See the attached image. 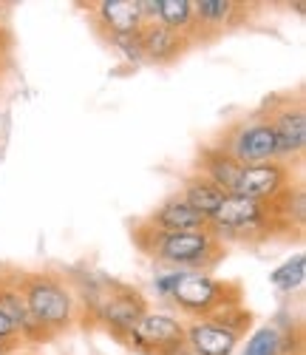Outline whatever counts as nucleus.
Masks as SVG:
<instances>
[{"mask_svg": "<svg viewBox=\"0 0 306 355\" xmlns=\"http://www.w3.org/2000/svg\"><path fill=\"white\" fill-rule=\"evenodd\" d=\"M134 242L145 256L193 273L213 270L227 253V245L213 230H156L147 222L134 227Z\"/></svg>", "mask_w": 306, "mask_h": 355, "instance_id": "obj_1", "label": "nucleus"}, {"mask_svg": "<svg viewBox=\"0 0 306 355\" xmlns=\"http://www.w3.org/2000/svg\"><path fill=\"white\" fill-rule=\"evenodd\" d=\"M139 46H142V54L145 60L150 63H173L176 57L190 46V40L181 35V32H173L165 23L159 20H150V23H142L139 28Z\"/></svg>", "mask_w": 306, "mask_h": 355, "instance_id": "obj_10", "label": "nucleus"}, {"mask_svg": "<svg viewBox=\"0 0 306 355\" xmlns=\"http://www.w3.org/2000/svg\"><path fill=\"white\" fill-rule=\"evenodd\" d=\"M6 352H12V347H6V344H0V355H6Z\"/></svg>", "mask_w": 306, "mask_h": 355, "instance_id": "obj_21", "label": "nucleus"}, {"mask_svg": "<svg viewBox=\"0 0 306 355\" xmlns=\"http://www.w3.org/2000/svg\"><path fill=\"white\" fill-rule=\"evenodd\" d=\"M303 279H306V259H303V253L287 259L281 268H275L269 273V282L278 290H295V287L303 284Z\"/></svg>", "mask_w": 306, "mask_h": 355, "instance_id": "obj_18", "label": "nucleus"}, {"mask_svg": "<svg viewBox=\"0 0 306 355\" xmlns=\"http://www.w3.org/2000/svg\"><path fill=\"white\" fill-rule=\"evenodd\" d=\"M102 28L111 32V40L116 37H134L142 28V15L136 0H102L94 9Z\"/></svg>", "mask_w": 306, "mask_h": 355, "instance_id": "obj_12", "label": "nucleus"}, {"mask_svg": "<svg viewBox=\"0 0 306 355\" xmlns=\"http://www.w3.org/2000/svg\"><path fill=\"white\" fill-rule=\"evenodd\" d=\"M168 299L196 321H207L227 307H238L241 290L235 284H224L210 279L207 273H170V293Z\"/></svg>", "mask_w": 306, "mask_h": 355, "instance_id": "obj_2", "label": "nucleus"}, {"mask_svg": "<svg viewBox=\"0 0 306 355\" xmlns=\"http://www.w3.org/2000/svg\"><path fill=\"white\" fill-rule=\"evenodd\" d=\"M156 20L188 37V26L193 20V3L190 0H159V17Z\"/></svg>", "mask_w": 306, "mask_h": 355, "instance_id": "obj_17", "label": "nucleus"}, {"mask_svg": "<svg viewBox=\"0 0 306 355\" xmlns=\"http://www.w3.org/2000/svg\"><path fill=\"white\" fill-rule=\"evenodd\" d=\"M238 171L241 165L235 159H230L224 151H219L216 145H207L201 151V159H199V173L207 176L213 185H219L227 196L233 193L235 188V180H238Z\"/></svg>", "mask_w": 306, "mask_h": 355, "instance_id": "obj_16", "label": "nucleus"}, {"mask_svg": "<svg viewBox=\"0 0 306 355\" xmlns=\"http://www.w3.org/2000/svg\"><path fill=\"white\" fill-rule=\"evenodd\" d=\"M0 313H3V315L15 324L20 336L35 338V341H46V338H48V336L37 327V324H35L32 313H28L26 299H23V290H20L17 279H15V282L0 279Z\"/></svg>", "mask_w": 306, "mask_h": 355, "instance_id": "obj_14", "label": "nucleus"}, {"mask_svg": "<svg viewBox=\"0 0 306 355\" xmlns=\"http://www.w3.org/2000/svg\"><path fill=\"white\" fill-rule=\"evenodd\" d=\"M20 338V333H17V327H15V324L3 315V313H0V344H6V347H12L15 349V341Z\"/></svg>", "mask_w": 306, "mask_h": 355, "instance_id": "obj_20", "label": "nucleus"}, {"mask_svg": "<svg viewBox=\"0 0 306 355\" xmlns=\"http://www.w3.org/2000/svg\"><path fill=\"white\" fill-rule=\"evenodd\" d=\"M125 344L136 347L139 352H150V355H162L168 352L170 347H179V344H185V327L165 315V313H145V318L134 327L131 336L122 338Z\"/></svg>", "mask_w": 306, "mask_h": 355, "instance_id": "obj_9", "label": "nucleus"}, {"mask_svg": "<svg viewBox=\"0 0 306 355\" xmlns=\"http://www.w3.org/2000/svg\"><path fill=\"white\" fill-rule=\"evenodd\" d=\"M224 191L219 185H213L207 176L201 173H193L185 180V188H181V199H185L193 211H199L204 219H213L216 216V211L222 208V202H224Z\"/></svg>", "mask_w": 306, "mask_h": 355, "instance_id": "obj_15", "label": "nucleus"}, {"mask_svg": "<svg viewBox=\"0 0 306 355\" xmlns=\"http://www.w3.org/2000/svg\"><path fill=\"white\" fill-rule=\"evenodd\" d=\"M145 222L156 230H210V219H204L199 211H193L181 196L162 202Z\"/></svg>", "mask_w": 306, "mask_h": 355, "instance_id": "obj_13", "label": "nucleus"}, {"mask_svg": "<svg viewBox=\"0 0 306 355\" xmlns=\"http://www.w3.org/2000/svg\"><path fill=\"white\" fill-rule=\"evenodd\" d=\"M289 185V171L284 162L272 159L261 165H241L238 180L230 196H244V199H255V202H269L275 199L284 188Z\"/></svg>", "mask_w": 306, "mask_h": 355, "instance_id": "obj_8", "label": "nucleus"}, {"mask_svg": "<svg viewBox=\"0 0 306 355\" xmlns=\"http://www.w3.org/2000/svg\"><path fill=\"white\" fill-rule=\"evenodd\" d=\"M216 148L238 165H261L278 159V145H275V134L264 111L241 116L233 125H227Z\"/></svg>", "mask_w": 306, "mask_h": 355, "instance_id": "obj_4", "label": "nucleus"}, {"mask_svg": "<svg viewBox=\"0 0 306 355\" xmlns=\"http://www.w3.org/2000/svg\"><path fill=\"white\" fill-rule=\"evenodd\" d=\"M17 284L23 290L26 307H28V313H32L35 324L48 338L54 333H60V330H66L71 324V318H74V295L60 279L35 273V276H20Z\"/></svg>", "mask_w": 306, "mask_h": 355, "instance_id": "obj_3", "label": "nucleus"}, {"mask_svg": "<svg viewBox=\"0 0 306 355\" xmlns=\"http://www.w3.org/2000/svg\"><path fill=\"white\" fill-rule=\"evenodd\" d=\"M281 349H284L281 333L275 330V327H261L247 341V347H244V355H281Z\"/></svg>", "mask_w": 306, "mask_h": 355, "instance_id": "obj_19", "label": "nucleus"}, {"mask_svg": "<svg viewBox=\"0 0 306 355\" xmlns=\"http://www.w3.org/2000/svg\"><path fill=\"white\" fill-rule=\"evenodd\" d=\"M210 230L219 239L235 242H264L275 233L269 222V202H255L244 196H224L222 208L210 219Z\"/></svg>", "mask_w": 306, "mask_h": 355, "instance_id": "obj_5", "label": "nucleus"}, {"mask_svg": "<svg viewBox=\"0 0 306 355\" xmlns=\"http://www.w3.org/2000/svg\"><path fill=\"white\" fill-rule=\"evenodd\" d=\"M91 307L97 310L100 321L108 324V330L122 341L125 336L134 333V327L145 318L147 304L142 299V293L125 284H105L94 290L91 295Z\"/></svg>", "mask_w": 306, "mask_h": 355, "instance_id": "obj_6", "label": "nucleus"}, {"mask_svg": "<svg viewBox=\"0 0 306 355\" xmlns=\"http://www.w3.org/2000/svg\"><path fill=\"white\" fill-rule=\"evenodd\" d=\"M190 355H233L235 344H238V333H233L230 327L219 321H196L185 330Z\"/></svg>", "mask_w": 306, "mask_h": 355, "instance_id": "obj_11", "label": "nucleus"}, {"mask_svg": "<svg viewBox=\"0 0 306 355\" xmlns=\"http://www.w3.org/2000/svg\"><path fill=\"white\" fill-rule=\"evenodd\" d=\"M264 114L272 125L275 145H278V159L298 157L306 148V114L300 97L287 100H272L264 105Z\"/></svg>", "mask_w": 306, "mask_h": 355, "instance_id": "obj_7", "label": "nucleus"}]
</instances>
